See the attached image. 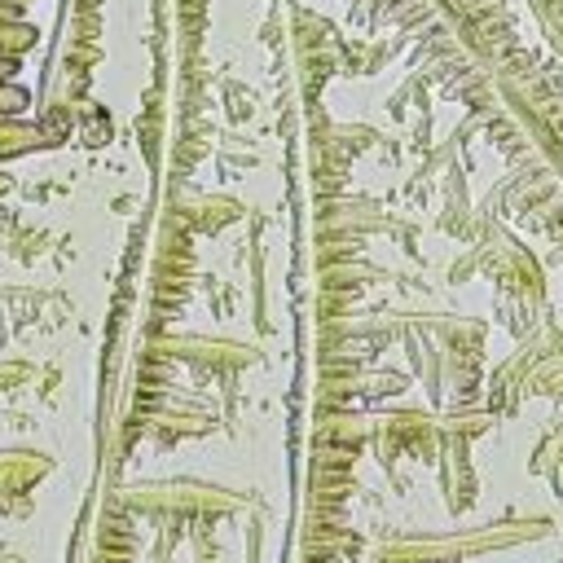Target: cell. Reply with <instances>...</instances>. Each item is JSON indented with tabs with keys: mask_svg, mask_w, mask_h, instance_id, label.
I'll return each mask as SVG.
<instances>
[{
	"mask_svg": "<svg viewBox=\"0 0 563 563\" xmlns=\"http://www.w3.org/2000/svg\"><path fill=\"white\" fill-rule=\"evenodd\" d=\"M528 396H550L563 405V334L554 321L528 330V339L501 361V369L493 374L488 405L515 413Z\"/></svg>",
	"mask_w": 563,
	"mask_h": 563,
	"instance_id": "cell-1",
	"label": "cell"
},
{
	"mask_svg": "<svg viewBox=\"0 0 563 563\" xmlns=\"http://www.w3.org/2000/svg\"><path fill=\"white\" fill-rule=\"evenodd\" d=\"M550 528L554 523L545 515H501L488 528H471V532H453V537H409V541L383 545V554H391V563H453V559L532 545V541L550 537Z\"/></svg>",
	"mask_w": 563,
	"mask_h": 563,
	"instance_id": "cell-2",
	"label": "cell"
},
{
	"mask_svg": "<svg viewBox=\"0 0 563 563\" xmlns=\"http://www.w3.org/2000/svg\"><path fill=\"white\" fill-rule=\"evenodd\" d=\"M466 264H475V260H466ZM475 268H484L501 290H510V299H528V303H537L541 290H545V273H541V264H537L515 238H506V233H493V242L479 251V264H475Z\"/></svg>",
	"mask_w": 563,
	"mask_h": 563,
	"instance_id": "cell-3",
	"label": "cell"
},
{
	"mask_svg": "<svg viewBox=\"0 0 563 563\" xmlns=\"http://www.w3.org/2000/svg\"><path fill=\"white\" fill-rule=\"evenodd\" d=\"M532 13L545 31V40L554 44V53L563 57V0H532Z\"/></svg>",
	"mask_w": 563,
	"mask_h": 563,
	"instance_id": "cell-4",
	"label": "cell"
}]
</instances>
